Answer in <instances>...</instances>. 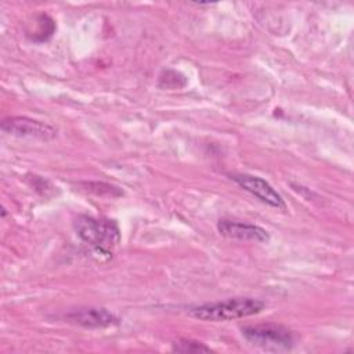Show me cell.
Here are the masks:
<instances>
[{
	"label": "cell",
	"instance_id": "obj_1",
	"mask_svg": "<svg viewBox=\"0 0 354 354\" xmlns=\"http://www.w3.org/2000/svg\"><path fill=\"white\" fill-rule=\"evenodd\" d=\"M266 303L254 297H231L220 301L194 306L188 314L196 319L207 322H223L246 318L261 313Z\"/></svg>",
	"mask_w": 354,
	"mask_h": 354
},
{
	"label": "cell",
	"instance_id": "obj_2",
	"mask_svg": "<svg viewBox=\"0 0 354 354\" xmlns=\"http://www.w3.org/2000/svg\"><path fill=\"white\" fill-rule=\"evenodd\" d=\"M77 236L101 252H109L120 242V228L115 220L80 214L73 221Z\"/></svg>",
	"mask_w": 354,
	"mask_h": 354
},
{
	"label": "cell",
	"instance_id": "obj_3",
	"mask_svg": "<svg viewBox=\"0 0 354 354\" xmlns=\"http://www.w3.org/2000/svg\"><path fill=\"white\" fill-rule=\"evenodd\" d=\"M242 336L252 344L266 350H289L295 344V333L283 325L259 324L242 329Z\"/></svg>",
	"mask_w": 354,
	"mask_h": 354
},
{
	"label": "cell",
	"instance_id": "obj_4",
	"mask_svg": "<svg viewBox=\"0 0 354 354\" xmlns=\"http://www.w3.org/2000/svg\"><path fill=\"white\" fill-rule=\"evenodd\" d=\"M1 130L14 137L48 141L57 136V129L28 116H10L1 122Z\"/></svg>",
	"mask_w": 354,
	"mask_h": 354
},
{
	"label": "cell",
	"instance_id": "obj_5",
	"mask_svg": "<svg viewBox=\"0 0 354 354\" xmlns=\"http://www.w3.org/2000/svg\"><path fill=\"white\" fill-rule=\"evenodd\" d=\"M230 178L235 181L242 189L252 194L263 203L275 209L286 207L282 195L264 178L249 173H234L230 176Z\"/></svg>",
	"mask_w": 354,
	"mask_h": 354
},
{
	"label": "cell",
	"instance_id": "obj_6",
	"mask_svg": "<svg viewBox=\"0 0 354 354\" xmlns=\"http://www.w3.org/2000/svg\"><path fill=\"white\" fill-rule=\"evenodd\" d=\"M64 318L73 324L88 329H102L119 324V318L102 307H77L68 311Z\"/></svg>",
	"mask_w": 354,
	"mask_h": 354
},
{
	"label": "cell",
	"instance_id": "obj_7",
	"mask_svg": "<svg viewBox=\"0 0 354 354\" xmlns=\"http://www.w3.org/2000/svg\"><path fill=\"white\" fill-rule=\"evenodd\" d=\"M217 230L223 236L230 239L259 242V243L270 241V234L263 227L256 224L223 218L217 223Z\"/></svg>",
	"mask_w": 354,
	"mask_h": 354
},
{
	"label": "cell",
	"instance_id": "obj_8",
	"mask_svg": "<svg viewBox=\"0 0 354 354\" xmlns=\"http://www.w3.org/2000/svg\"><path fill=\"white\" fill-rule=\"evenodd\" d=\"M55 32V22L47 14H39L33 18L32 28L26 29V36L33 41H44Z\"/></svg>",
	"mask_w": 354,
	"mask_h": 354
},
{
	"label": "cell",
	"instance_id": "obj_9",
	"mask_svg": "<svg viewBox=\"0 0 354 354\" xmlns=\"http://www.w3.org/2000/svg\"><path fill=\"white\" fill-rule=\"evenodd\" d=\"M173 351H180V353H209L212 351L210 347L205 346L201 342L196 340H189V339H180L173 343Z\"/></svg>",
	"mask_w": 354,
	"mask_h": 354
},
{
	"label": "cell",
	"instance_id": "obj_10",
	"mask_svg": "<svg viewBox=\"0 0 354 354\" xmlns=\"http://www.w3.org/2000/svg\"><path fill=\"white\" fill-rule=\"evenodd\" d=\"M87 188V191L90 192H94L95 195H111V196H120L123 192L118 188V187H113L111 184H106V183H86L84 184Z\"/></svg>",
	"mask_w": 354,
	"mask_h": 354
}]
</instances>
